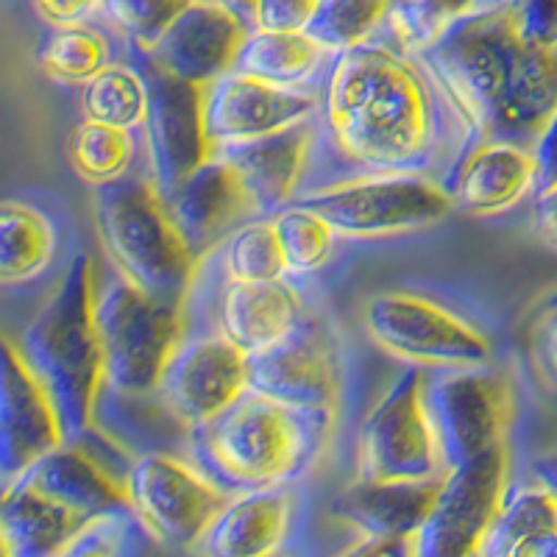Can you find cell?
I'll return each mask as SVG.
<instances>
[{"label": "cell", "mask_w": 557, "mask_h": 557, "mask_svg": "<svg viewBox=\"0 0 557 557\" xmlns=\"http://www.w3.org/2000/svg\"><path fill=\"white\" fill-rule=\"evenodd\" d=\"M466 151V126L424 59L376 37L326 70L305 190L396 173L444 184Z\"/></svg>", "instance_id": "obj_1"}, {"label": "cell", "mask_w": 557, "mask_h": 557, "mask_svg": "<svg viewBox=\"0 0 557 557\" xmlns=\"http://www.w3.org/2000/svg\"><path fill=\"white\" fill-rule=\"evenodd\" d=\"M418 57L455 103L469 151L487 139L532 148L557 112V51L527 45L507 3L460 20Z\"/></svg>", "instance_id": "obj_2"}, {"label": "cell", "mask_w": 557, "mask_h": 557, "mask_svg": "<svg viewBox=\"0 0 557 557\" xmlns=\"http://www.w3.org/2000/svg\"><path fill=\"white\" fill-rule=\"evenodd\" d=\"M332 412L298 410L248 391L226 412L190 432V457L226 494L282 487L315 460Z\"/></svg>", "instance_id": "obj_3"}, {"label": "cell", "mask_w": 557, "mask_h": 557, "mask_svg": "<svg viewBox=\"0 0 557 557\" xmlns=\"http://www.w3.org/2000/svg\"><path fill=\"white\" fill-rule=\"evenodd\" d=\"M96 265L78 253L20 337V351L53 396L70 437L96 424L101 393L107 391L101 335L96 323Z\"/></svg>", "instance_id": "obj_4"}, {"label": "cell", "mask_w": 557, "mask_h": 557, "mask_svg": "<svg viewBox=\"0 0 557 557\" xmlns=\"http://www.w3.org/2000/svg\"><path fill=\"white\" fill-rule=\"evenodd\" d=\"M92 212L98 240L117 276L162 301H187L201 262L148 173L96 187Z\"/></svg>", "instance_id": "obj_5"}, {"label": "cell", "mask_w": 557, "mask_h": 557, "mask_svg": "<svg viewBox=\"0 0 557 557\" xmlns=\"http://www.w3.org/2000/svg\"><path fill=\"white\" fill-rule=\"evenodd\" d=\"M96 323L107 368L103 393L121 399H157L162 376L187 337L184 305L148 296L114 273L98 285Z\"/></svg>", "instance_id": "obj_6"}, {"label": "cell", "mask_w": 557, "mask_h": 557, "mask_svg": "<svg viewBox=\"0 0 557 557\" xmlns=\"http://www.w3.org/2000/svg\"><path fill=\"white\" fill-rule=\"evenodd\" d=\"M293 203L330 221L343 240H393L437 226L455 201L437 178L421 173L360 176L305 190Z\"/></svg>", "instance_id": "obj_7"}, {"label": "cell", "mask_w": 557, "mask_h": 557, "mask_svg": "<svg viewBox=\"0 0 557 557\" xmlns=\"http://www.w3.org/2000/svg\"><path fill=\"white\" fill-rule=\"evenodd\" d=\"M362 330L382 355L421 371L491 366L485 332L446 305L410 290H382L362 305Z\"/></svg>", "instance_id": "obj_8"}, {"label": "cell", "mask_w": 557, "mask_h": 557, "mask_svg": "<svg viewBox=\"0 0 557 557\" xmlns=\"http://www.w3.org/2000/svg\"><path fill=\"white\" fill-rule=\"evenodd\" d=\"M446 471L444 449L426 407V371L407 366L362 418L357 480L416 482L437 480Z\"/></svg>", "instance_id": "obj_9"}, {"label": "cell", "mask_w": 557, "mask_h": 557, "mask_svg": "<svg viewBox=\"0 0 557 557\" xmlns=\"http://www.w3.org/2000/svg\"><path fill=\"white\" fill-rule=\"evenodd\" d=\"M126 487L137 524L171 549H198L232 496L196 462L168 451L134 457Z\"/></svg>", "instance_id": "obj_10"}, {"label": "cell", "mask_w": 557, "mask_h": 557, "mask_svg": "<svg viewBox=\"0 0 557 557\" xmlns=\"http://www.w3.org/2000/svg\"><path fill=\"white\" fill-rule=\"evenodd\" d=\"M426 407L446 469L507 444L516 393L510 380L491 366L426 371Z\"/></svg>", "instance_id": "obj_11"}, {"label": "cell", "mask_w": 557, "mask_h": 557, "mask_svg": "<svg viewBox=\"0 0 557 557\" xmlns=\"http://www.w3.org/2000/svg\"><path fill=\"white\" fill-rule=\"evenodd\" d=\"M510 496L507 444L446 471L441 494L416 532L418 557H476Z\"/></svg>", "instance_id": "obj_12"}, {"label": "cell", "mask_w": 557, "mask_h": 557, "mask_svg": "<svg viewBox=\"0 0 557 557\" xmlns=\"http://www.w3.org/2000/svg\"><path fill=\"white\" fill-rule=\"evenodd\" d=\"M251 391L248 355L221 332L187 335L157 391L159 405L187 432L215 421Z\"/></svg>", "instance_id": "obj_13"}, {"label": "cell", "mask_w": 557, "mask_h": 557, "mask_svg": "<svg viewBox=\"0 0 557 557\" xmlns=\"http://www.w3.org/2000/svg\"><path fill=\"white\" fill-rule=\"evenodd\" d=\"M151 87V109L146 134L148 176L159 196L168 198L184 178L212 159L207 123H203V87L153 67L146 57L139 62Z\"/></svg>", "instance_id": "obj_14"}, {"label": "cell", "mask_w": 557, "mask_h": 557, "mask_svg": "<svg viewBox=\"0 0 557 557\" xmlns=\"http://www.w3.org/2000/svg\"><path fill=\"white\" fill-rule=\"evenodd\" d=\"M0 351V476L3 485L67 441L59 407L12 337Z\"/></svg>", "instance_id": "obj_15"}, {"label": "cell", "mask_w": 557, "mask_h": 557, "mask_svg": "<svg viewBox=\"0 0 557 557\" xmlns=\"http://www.w3.org/2000/svg\"><path fill=\"white\" fill-rule=\"evenodd\" d=\"M321 96L312 89L276 87L237 70L203 87V123L212 151L315 121Z\"/></svg>", "instance_id": "obj_16"}, {"label": "cell", "mask_w": 557, "mask_h": 557, "mask_svg": "<svg viewBox=\"0 0 557 557\" xmlns=\"http://www.w3.org/2000/svg\"><path fill=\"white\" fill-rule=\"evenodd\" d=\"M251 391L298 410L335 412L341 393V357L332 332L310 315L296 332L262 355L248 357Z\"/></svg>", "instance_id": "obj_17"}, {"label": "cell", "mask_w": 557, "mask_h": 557, "mask_svg": "<svg viewBox=\"0 0 557 557\" xmlns=\"http://www.w3.org/2000/svg\"><path fill=\"white\" fill-rule=\"evenodd\" d=\"M251 28L215 0H193L146 51L153 67L182 82L209 87L237 67Z\"/></svg>", "instance_id": "obj_18"}, {"label": "cell", "mask_w": 557, "mask_h": 557, "mask_svg": "<svg viewBox=\"0 0 557 557\" xmlns=\"http://www.w3.org/2000/svg\"><path fill=\"white\" fill-rule=\"evenodd\" d=\"M212 157L223 159L246 193L260 218H273L278 209L290 207L310 182L312 157H315V121L285 132L248 139L240 146L215 148Z\"/></svg>", "instance_id": "obj_19"}, {"label": "cell", "mask_w": 557, "mask_h": 557, "mask_svg": "<svg viewBox=\"0 0 557 557\" xmlns=\"http://www.w3.org/2000/svg\"><path fill=\"white\" fill-rule=\"evenodd\" d=\"M165 203L198 262H207L237 226L260 218L237 173L218 157L184 178Z\"/></svg>", "instance_id": "obj_20"}, {"label": "cell", "mask_w": 557, "mask_h": 557, "mask_svg": "<svg viewBox=\"0 0 557 557\" xmlns=\"http://www.w3.org/2000/svg\"><path fill=\"white\" fill-rule=\"evenodd\" d=\"M446 193L471 218H499L535 196V157L532 148L487 139L471 148L444 182Z\"/></svg>", "instance_id": "obj_21"}, {"label": "cell", "mask_w": 557, "mask_h": 557, "mask_svg": "<svg viewBox=\"0 0 557 557\" xmlns=\"http://www.w3.org/2000/svg\"><path fill=\"white\" fill-rule=\"evenodd\" d=\"M307 318L305 298L290 278L276 282H223L218 296V326L243 355L257 357L293 335Z\"/></svg>", "instance_id": "obj_22"}, {"label": "cell", "mask_w": 557, "mask_h": 557, "mask_svg": "<svg viewBox=\"0 0 557 557\" xmlns=\"http://www.w3.org/2000/svg\"><path fill=\"white\" fill-rule=\"evenodd\" d=\"M17 480L32 482L45 496L62 502L73 513L96 521L101 516L132 513L126 476L109 469L82 441L70 437Z\"/></svg>", "instance_id": "obj_23"}, {"label": "cell", "mask_w": 557, "mask_h": 557, "mask_svg": "<svg viewBox=\"0 0 557 557\" xmlns=\"http://www.w3.org/2000/svg\"><path fill=\"white\" fill-rule=\"evenodd\" d=\"M296 496L282 487H262L228 496L203 541L201 557H273L282 555L293 530Z\"/></svg>", "instance_id": "obj_24"}, {"label": "cell", "mask_w": 557, "mask_h": 557, "mask_svg": "<svg viewBox=\"0 0 557 557\" xmlns=\"http://www.w3.org/2000/svg\"><path fill=\"white\" fill-rule=\"evenodd\" d=\"M444 476L416 482L357 480L332 502L330 510L360 539H405L424 527Z\"/></svg>", "instance_id": "obj_25"}, {"label": "cell", "mask_w": 557, "mask_h": 557, "mask_svg": "<svg viewBox=\"0 0 557 557\" xmlns=\"http://www.w3.org/2000/svg\"><path fill=\"white\" fill-rule=\"evenodd\" d=\"M87 521L62 502L45 496L26 480L3 485L0 499V539L3 557H59Z\"/></svg>", "instance_id": "obj_26"}, {"label": "cell", "mask_w": 557, "mask_h": 557, "mask_svg": "<svg viewBox=\"0 0 557 557\" xmlns=\"http://www.w3.org/2000/svg\"><path fill=\"white\" fill-rule=\"evenodd\" d=\"M62 237L48 212L20 198L0 203V285L28 287L51 271Z\"/></svg>", "instance_id": "obj_27"}, {"label": "cell", "mask_w": 557, "mask_h": 557, "mask_svg": "<svg viewBox=\"0 0 557 557\" xmlns=\"http://www.w3.org/2000/svg\"><path fill=\"white\" fill-rule=\"evenodd\" d=\"M476 557H557V499L539 482L510 487Z\"/></svg>", "instance_id": "obj_28"}, {"label": "cell", "mask_w": 557, "mask_h": 557, "mask_svg": "<svg viewBox=\"0 0 557 557\" xmlns=\"http://www.w3.org/2000/svg\"><path fill=\"white\" fill-rule=\"evenodd\" d=\"M335 53H330L307 32H251L237 59V73L276 87L310 89L323 67H332Z\"/></svg>", "instance_id": "obj_29"}, {"label": "cell", "mask_w": 557, "mask_h": 557, "mask_svg": "<svg viewBox=\"0 0 557 557\" xmlns=\"http://www.w3.org/2000/svg\"><path fill=\"white\" fill-rule=\"evenodd\" d=\"M84 121L101 126L143 132L151 109V87L139 64L112 62L103 73L82 87Z\"/></svg>", "instance_id": "obj_30"}, {"label": "cell", "mask_w": 557, "mask_h": 557, "mask_svg": "<svg viewBox=\"0 0 557 557\" xmlns=\"http://www.w3.org/2000/svg\"><path fill=\"white\" fill-rule=\"evenodd\" d=\"M37 64L51 82L84 87L112 64V42L101 28L89 23L53 28L39 45Z\"/></svg>", "instance_id": "obj_31"}, {"label": "cell", "mask_w": 557, "mask_h": 557, "mask_svg": "<svg viewBox=\"0 0 557 557\" xmlns=\"http://www.w3.org/2000/svg\"><path fill=\"white\" fill-rule=\"evenodd\" d=\"M505 3L507 0H396L385 28L393 45L418 57L460 20L491 12Z\"/></svg>", "instance_id": "obj_32"}, {"label": "cell", "mask_w": 557, "mask_h": 557, "mask_svg": "<svg viewBox=\"0 0 557 557\" xmlns=\"http://www.w3.org/2000/svg\"><path fill=\"white\" fill-rule=\"evenodd\" d=\"M70 168L89 187H107L132 176L137 159V132L82 121L67 143Z\"/></svg>", "instance_id": "obj_33"}, {"label": "cell", "mask_w": 557, "mask_h": 557, "mask_svg": "<svg viewBox=\"0 0 557 557\" xmlns=\"http://www.w3.org/2000/svg\"><path fill=\"white\" fill-rule=\"evenodd\" d=\"M218 271L223 282H276L287 276L285 253L278 246L271 218H253L237 226L218 248Z\"/></svg>", "instance_id": "obj_34"}, {"label": "cell", "mask_w": 557, "mask_h": 557, "mask_svg": "<svg viewBox=\"0 0 557 557\" xmlns=\"http://www.w3.org/2000/svg\"><path fill=\"white\" fill-rule=\"evenodd\" d=\"M271 221L276 228L282 253H285L287 276H312V273L330 265L337 240H341L330 221H323L318 212L301 207V203L278 209Z\"/></svg>", "instance_id": "obj_35"}, {"label": "cell", "mask_w": 557, "mask_h": 557, "mask_svg": "<svg viewBox=\"0 0 557 557\" xmlns=\"http://www.w3.org/2000/svg\"><path fill=\"white\" fill-rule=\"evenodd\" d=\"M393 7L396 0H321L307 34L337 57L376 39L387 26Z\"/></svg>", "instance_id": "obj_36"}, {"label": "cell", "mask_w": 557, "mask_h": 557, "mask_svg": "<svg viewBox=\"0 0 557 557\" xmlns=\"http://www.w3.org/2000/svg\"><path fill=\"white\" fill-rule=\"evenodd\" d=\"M193 0H103L101 14L137 51H146Z\"/></svg>", "instance_id": "obj_37"}, {"label": "cell", "mask_w": 557, "mask_h": 557, "mask_svg": "<svg viewBox=\"0 0 557 557\" xmlns=\"http://www.w3.org/2000/svg\"><path fill=\"white\" fill-rule=\"evenodd\" d=\"M132 519V513L101 516V519L84 527L59 557H126Z\"/></svg>", "instance_id": "obj_38"}, {"label": "cell", "mask_w": 557, "mask_h": 557, "mask_svg": "<svg viewBox=\"0 0 557 557\" xmlns=\"http://www.w3.org/2000/svg\"><path fill=\"white\" fill-rule=\"evenodd\" d=\"M519 37L541 51H557V0H507Z\"/></svg>", "instance_id": "obj_39"}, {"label": "cell", "mask_w": 557, "mask_h": 557, "mask_svg": "<svg viewBox=\"0 0 557 557\" xmlns=\"http://www.w3.org/2000/svg\"><path fill=\"white\" fill-rule=\"evenodd\" d=\"M321 0H260L253 14V32H307Z\"/></svg>", "instance_id": "obj_40"}, {"label": "cell", "mask_w": 557, "mask_h": 557, "mask_svg": "<svg viewBox=\"0 0 557 557\" xmlns=\"http://www.w3.org/2000/svg\"><path fill=\"white\" fill-rule=\"evenodd\" d=\"M532 357H539L552 374H557V290L546 293L535 310H532L530 326H527Z\"/></svg>", "instance_id": "obj_41"}, {"label": "cell", "mask_w": 557, "mask_h": 557, "mask_svg": "<svg viewBox=\"0 0 557 557\" xmlns=\"http://www.w3.org/2000/svg\"><path fill=\"white\" fill-rule=\"evenodd\" d=\"M34 12L51 28L82 26L101 14L103 0H32Z\"/></svg>", "instance_id": "obj_42"}, {"label": "cell", "mask_w": 557, "mask_h": 557, "mask_svg": "<svg viewBox=\"0 0 557 557\" xmlns=\"http://www.w3.org/2000/svg\"><path fill=\"white\" fill-rule=\"evenodd\" d=\"M532 157H535V196H539L557 187V112L532 143Z\"/></svg>", "instance_id": "obj_43"}, {"label": "cell", "mask_w": 557, "mask_h": 557, "mask_svg": "<svg viewBox=\"0 0 557 557\" xmlns=\"http://www.w3.org/2000/svg\"><path fill=\"white\" fill-rule=\"evenodd\" d=\"M337 557H418L416 535H405V539H360Z\"/></svg>", "instance_id": "obj_44"}, {"label": "cell", "mask_w": 557, "mask_h": 557, "mask_svg": "<svg viewBox=\"0 0 557 557\" xmlns=\"http://www.w3.org/2000/svg\"><path fill=\"white\" fill-rule=\"evenodd\" d=\"M532 232L546 248L557 253V187L539 193L532 203Z\"/></svg>", "instance_id": "obj_45"}, {"label": "cell", "mask_w": 557, "mask_h": 557, "mask_svg": "<svg viewBox=\"0 0 557 557\" xmlns=\"http://www.w3.org/2000/svg\"><path fill=\"white\" fill-rule=\"evenodd\" d=\"M532 482H539L544 491H549L557 499V451L541 455L539 460H532Z\"/></svg>", "instance_id": "obj_46"}, {"label": "cell", "mask_w": 557, "mask_h": 557, "mask_svg": "<svg viewBox=\"0 0 557 557\" xmlns=\"http://www.w3.org/2000/svg\"><path fill=\"white\" fill-rule=\"evenodd\" d=\"M215 3H221V7L228 9L235 17H240L253 32V14H257V3H260V0H215Z\"/></svg>", "instance_id": "obj_47"}, {"label": "cell", "mask_w": 557, "mask_h": 557, "mask_svg": "<svg viewBox=\"0 0 557 557\" xmlns=\"http://www.w3.org/2000/svg\"><path fill=\"white\" fill-rule=\"evenodd\" d=\"M273 557H285V555H273Z\"/></svg>", "instance_id": "obj_48"}]
</instances>
